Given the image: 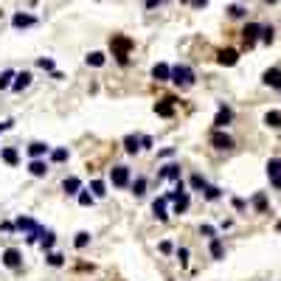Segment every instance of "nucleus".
<instances>
[{"mask_svg":"<svg viewBox=\"0 0 281 281\" xmlns=\"http://www.w3.org/2000/svg\"><path fill=\"white\" fill-rule=\"evenodd\" d=\"M132 48H135V43H132L127 34H113V40H110V51H113L115 62H118L121 68H127V65H130Z\"/></svg>","mask_w":281,"mask_h":281,"instance_id":"1","label":"nucleus"},{"mask_svg":"<svg viewBox=\"0 0 281 281\" xmlns=\"http://www.w3.org/2000/svg\"><path fill=\"white\" fill-rule=\"evenodd\" d=\"M194 82H197V73H194V68L183 65V62L172 65V85H177L180 90H188V88H194Z\"/></svg>","mask_w":281,"mask_h":281,"instance_id":"2","label":"nucleus"},{"mask_svg":"<svg viewBox=\"0 0 281 281\" xmlns=\"http://www.w3.org/2000/svg\"><path fill=\"white\" fill-rule=\"evenodd\" d=\"M208 140H211V146H214V149H220V152H231L234 146H236L234 135H231V132H225V130H211Z\"/></svg>","mask_w":281,"mask_h":281,"instance_id":"3","label":"nucleus"},{"mask_svg":"<svg viewBox=\"0 0 281 281\" xmlns=\"http://www.w3.org/2000/svg\"><path fill=\"white\" fill-rule=\"evenodd\" d=\"M110 183H113L115 188H130V183H132V169L124 166V163L113 166V169H110Z\"/></svg>","mask_w":281,"mask_h":281,"instance_id":"4","label":"nucleus"},{"mask_svg":"<svg viewBox=\"0 0 281 281\" xmlns=\"http://www.w3.org/2000/svg\"><path fill=\"white\" fill-rule=\"evenodd\" d=\"M262 31H264L262 23H245V28H242V40H245L247 48H253L256 43H262Z\"/></svg>","mask_w":281,"mask_h":281,"instance_id":"5","label":"nucleus"},{"mask_svg":"<svg viewBox=\"0 0 281 281\" xmlns=\"http://www.w3.org/2000/svg\"><path fill=\"white\" fill-rule=\"evenodd\" d=\"M0 262H3V267H9V270H20L23 267V250L20 247H6L3 256H0Z\"/></svg>","mask_w":281,"mask_h":281,"instance_id":"6","label":"nucleus"},{"mask_svg":"<svg viewBox=\"0 0 281 281\" xmlns=\"http://www.w3.org/2000/svg\"><path fill=\"white\" fill-rule=\"evenodd\" d=\"M231 124H234V110L228 104H220V110L214 115V130H228Z\"/></svg>","mask_w":281,"mask_h":281,"instance_id":"7","label":"nucleus"},{"mask_svg":"<svg viewBox=\"0 0 281 281\" xmlns=\"http://www.w3.org/2000/svg\"><path fill=\"white\" fill-rule=\"evenodd\" d=\"M48 172H51V163H48L45 158H31L28 160V175L31 177H45Z\"/></svg>","mask_w":281,"mask_h":281,"instance_id":"8","label":"nucleus"},{"mask_svg":"<svg viewBox=\"0 0 281 281\" xmlns=\"http://www.w3.org/2000/svg\"><path fill=\"white\" fill-rule=\"evenodd\" d=\"M217 62H220L222 68H234L239 62V51L236 48H220L217 51Z\"/></svg>","mask_w":281,"mask_h":281,"instance_id":"9","label":"nucleus"},{"mask_svg":"<svg viewBox=\"0 0 281 281\" xmlns=\"http://www.w3.org/2000/svg\"><path fill=\"white\" fill-rule=\"evenodd\" d=\"M37 26V17L34 14H28V11H17V14H11V28H31Z\"/></svg>","mask_w":281,"mask_h":281,"instance_id":"10","label":"nucleus"},{"mask_svg":"<svg viewBox=\"0 0 281 281\" xmlns=\"http://www.w3.org/2000/svg\"><path fill=\"white\" fill-rule=\"evenodd\" d=\"M188 208H191V191H183L177 200H172V214H177V217H183Z\"/></svg>","mask_w":281,"mask_h":281,"instance_id":"11","label":"nucleus"},{"mask_svg":"<svg viewBox=\"0 0 281 281\" xmlns=\"http://www.w3.org/2000/svg\"><path fill=\"white\" fill-rule=\"evenodd\" d=\"M183 177V172H180V163H166V166L158 172V180H172V183H177Z\"/></svg>","mask_w":281,"mask_h":281,"instance_id":"12","label":"nucleus"},{"mask_svg":"<svg viewBox=\"0 0 281 281\" xmlns=\"http://www.w3.org/2000/svg\"><path fill=\"white\" fill-rule=\"evenodd\" d=\"M0 160L6 163V166H20V152L17 146H0Z\"/></svg>","mask_w":281,"mask_h":281,"instance_id":"13","label":"nucleus"},{"mask_svg":"<svg viewBox=\"0 0 281 281\" xmlns=\"http://www.w3.org/2000/svg\"><path fill=\"white\" fill-rule=\"evenodd\" d=\"M26 152H28V158H48V155H51V146L43 143V140H31L26 146Z\"/></svg>","mask_w":281,"mask_h":281,"instance_id":"14","label":"nucleus"},{"mask_svg":"<svg viewBox=\"0 0 281 281\" xmlns=\"http://www.w3.org/2000/svg\"><path fill=\"white\" fill-rule=\"evenodd\" d=\"M14 225H17V231H23V234H37V236H40V231H43V225H37L34 220H31V217H17V222H14Z\"/></svg>","mask_w":281,"mask_h":281,"instance_id":"15","label":"nucleus"},{"mask_svg":"<svg viewBox=\"0 0 281 281\" xmlns=\"http://www.w3.org/2000/svg\"><path fill=\"white\" fill-rule=\"evenodd\" d=\"M62 191L68 194V197H79V191H82V180H79L76 175L65 177V180H62Z\"/></svg>","mask_w":281,"mask_h":281,"instance_id":"16","label":"nucleus"},{"mask_svg":"<svg viewBox=\"0 0 281 281\" xmlns=\"http://www.w3.org/2000/svg\"><path fill=\"white\" fill-rule=\"evenodd\" d=\"M262 82L267 85V88L281 90V68H267V70L262 73Z\"/></svg>","mask_w":281,"mask_h":281,"instance_id":"17","label":"nucleus"},{"mask_svg":"<svg viewBox=\"0 0 281 281\" xmlns=\"http://www.w3.org/2000/svg\"><path fill=\"white\" fill-rule=\"evenodd\" d=\"M152 214H155V220H160V222L169 220V200L166 197H158V200L152 202Z\"/></svg>","mask_w":281,"mask_h":281,"instance_id":"18","label":"nucleus"},{"mask_svg":"<svg viewBox=\"0 0 281 281\" xmlns=\"http://www.w3.org/2000/svg\"><path fill=\"white\" fill-rule=\"evenodd\" d=\"M152 79H155V82H172V65L158 62V65L152 68Z\"/></svg>","mask_w":281,"mask_h":281,"instance_id":"19","label":"nucleus"},{"mask_svg":"<svg viewBox=\"0 0 281 281\" xmlns=\"http://www.w3.org/2000/svg\"><path fill=\"white\" fill-rule=\"evenodd\" d=\"M31 79H34V76H31V70L17 73V76H14V85H11V90H14V93H23L26 88H31Z\"/></svg>","mask_w":281,"mask_h":281,"instance_id":"20","label":"nucleus"},{"mask_svg":"<svg viewBox=\"0 0 281 281\" xmlns=\"http://www.w3.org/2000/svg\"><path fill=\"white\" fill-rule=\"evenodd\" d=\"M146 188H149V180H146L143 175H138V177H135V180L130 183L132 197H143V194H146Z\"/></svg>","mask_w":281,"mask_h":281,"instance_id":"21","label":"nucleus"},{"mask_svg":"<svg viewBox=\"0 0 281 281\" xmlns=\"http://www.w3.org/2000/svg\"><path fill=\"white\" fill-rule=\"evenodd\" d=\"M208 253H211V259H225V245H222V239L220 236H214V239H208Z\"/></svg>","mask_w":281,"mask_h":281,"instance_id":"22","label":"nucleus"},{"mask_svg":"<svg viewBox=\"0 0 281 281\" xmlns=\"http://www.w3.org/2000/svg\"><path fill=\"white\" fill-rule=\"evenodd\" d=\"M175 101H172V98H160L158 104H155V113L160 115V118H172V115H175Z\"/></svg>","mask_w":281,"mask_h":281,"instance_id":"23","label":"nucleus"},{"mask_svg":"<svg viewBox=\"0 0 281 281\" xmlns=\"http://www.w3.org/2000/svg\"><path fill=\"white\" fill-rule=\"evenodd\" d=\"M124 152H127V155H138L140 152V135H124Z\"/></svg>","mask_w":281,"mask_h":281,"instance_id":"24","label":"nucleus"},{"mask_svg":"<svg viewBox=\"0 0 281 281\" xmlns=\"http://www.w3.org/2000/svg\"><path fill=\"white\" fill-rule=\"evenodd\" d=\"M53 245H56V234H53V231H40V247H43L45 253H48V250H53Z\"/></svg>","mask_w":281,"mask_h":281,"instance_id":"25","label":"nucleus"},{"mask_svg":"<svg viewBox=\"0 0 281 281\" xmlns=\"http://www.w3.org/2000/svg\"><path fill=\"white\" fill-rule=\"evenodd\" d=\"M85 62H88L90 68H104V62H107V53H104V51H90L88 56H85Z\"/></svg>","mask_w":281,"mask_h":281,"instance_id":"26","label":"nucleus"},{"mask_svg":"<svg viewBox=\"0 0 281 281\" xmlns=\"http://www.w3.org/2000/svg\"><path fill=\"white\" fill-rule=\"evenodd\" d=\"M202 200L205 202H217V200H222V188L220 186H205V188H202Z\"/></svg>","mask_w":281,"mask_h":281,"instance_id":"27","label":"nucleus"},{"mask_svg":"<svg viewBox=\"0 0 281 281\" xmlns=\"http://www.w3.org/2000/svg\"><path fill=\"white\" fill-rule=\"evenodd\" d=\"M205 186H208V180H205L200 172H194V175L188 177V191H200L202 194V188H205Z\"/></svg>","mask_w":281,"mask_h":281,"instance_id":"28","label":"nucleus"},{"mask_svg":"<svg viewBox=\"0 0 281 281\" xmlns=\"http://www.w3.org/2000/svg\"><path fill=\"white\" fill-rule=\"evenodd\" d=\"M250 205H253L259 214H267V194H264V191H256L253 197H250Z\"/></svg>","mask_w":281,"mask_h":281,"instance_id":"29","label":"nucleus"},{"mask_svg":"<svg viewBox=\"0 0 281 281\" xmlns=\"http://www.w3.org/2000/svg\"><path fill=\"white\" fill-rule=\"evenodd\" d=\"M90 191H93L96 200H104L107 197V183L104 180H90Z\"/></svg>","mask_w":281,"mask_h":281,"instance_id":"30","label":"nucleus"},{"mask_svg":"<svg viewBox=\"0 0 281 281\" xmlns=\"http://www.w3.org/2000/svg\"><path fill=\"white\" fill-rule=\"evenodd\" d=\"M45 264H48V267H62V264H65V256H62L59 250H48V253H45Z\"/></svg>","mask_w":281,"mask_h":281,"instance_id":"31","label":"nucleus"},{"mask_svg":"<svg viewBox=\"0 0 281 281\" xmlns=\"http://www.w3.org/2000/svg\"><path fill=\"white\" fill-rule=\"evenodd\" d=\"M264 127H270V130H281V113H279V110H270V113L264 115Z\"/></svg>","mask_w":281,"mask_h":281,"instance_id":"32","label":"nucleus"},{"mask_svg":"<svg viewBox=\"0 0 281 281\" xmlns=\"http://www.w3.org/2000/svg\"><path fill=\"white\" fill-rule=\"evenodd\" d=\"M51 163H65V160L70 158V152H68V146H56V149H51Z\"/></svg>","mask_w":281,"mask_h":281,"instance_id":"33","label":"nucleus"},{"mask_svg":"<svg viewBox=\"0 0 281 281\" xmlns=\"http://www.w3.org/2000/svg\"><path fill=\"white\" fill-rule=\"evenodd\" d=\"M228 17L231 20H245L247 17V9L242 6V3H234V6H228Z\"/></svg>","mask_w":281,"mask_h":281,"instance_id":"34","label":"nucleus"},{"mask_svg":"<svg viewBox=\"0 0 281 281\" xmlns=\"http://www.w3.org/2000/svg\"><path fill=\"white\" fill-rule=\"evenodd\" d=\"M14 76H17L14 70H3V73H0V90H9L11 85H14Z\"/></svg>","mask_w":281,"mask_h":281,"instance_id":"35","label":"nucleus"},{"mask_svg":"<svg viewBox=\"0 0 281 281\" xmlns=\"http://www.w3.org/2000/svg\"><path fill=\"white\" fill-rule=\"evenodd\" d=\"M76 200H79V205H85V208H90V205H93V202H96V197H93V191H85V188H82L79 191V197H76Z\"/></svg>","mask_w":281,"mask_h":281,"instance_id":"36","label":"nucleus"},{"mask_svg":"<svg viewBox=\"0 0 281 281\" xmlns=\"http://www.w3.org/2000/svg\"><path fill=\"white\" fill-rule=\"evenodd\" d=\"M73 245L79 247V250H85V247L90 245V234H88V231H79V234H76V239H73Z\"/></svg>","mask_w":281,"mask_h":281,"instance_id":"37","label":"nucleus"},{"mask_svg":"<svg viewBox=\"0 0 281 281\" xmlns=\"http://www.w3.org/2000/svg\"><path fill=\"white\" fill-rule=\"evenodd\" d=\"M37 68H43V70H48V73H53V70H56V65H53L51 56H40V59H37Z\"/></svg>","mask_w":281,"mask_h":281,"instance_id":"38","label":"nucleus"},{"mask_svg":"<svg viewBox=\"0 0 281 281\" xmlns=\"http://www.w3.org/2000/svg\"><path fill=\"white\" fill-rule=\"evenodd\" d=\"M270 175H281V158H270L267 160V177Z\"/></svg>","mask_w":281,"mask_h":281,"instance_id":"39","label":"nucleus"},{"mask_svg":"<svg viewBox=\"0 0 281 281\" xmlns=\"http://www.w3.org/2000/svg\"><path fill=\"white\" fill-rule=\"evenodd\" d=\"M175 256L180 264H188V256H191V250L188 247H175Z\"/></svg>","mask_w":281,"mask_h":281,"instance_id":"40","label":"nucleus"},{"mask_svg":"<svg viewBox=\"0 0 281 281\" xmlns=\"http://www.w3.org/2000/svg\"><path fill=\"white\" fill-rule=\"evenodd\" d=\"M273 40H276V28H273V26H264V31H262V43H264V45H270Z\"/></svg>","mask_w":281,"mask_h":281,"instance_id":"41","label":"nucleus"},{"mask_svg":"<svg viewBox=\"0 0 281 281\" xmlns=\"http://www.w3.org/2000/svg\"><path fill=\"white\" fill-rule=\"evenodd\" d=\"M158 250H160V253H163V256H169V253H175V245H172L169 239H163V242H160V245H158Z\"/></svg>","mask_w":281,"mask_h":281,"instance_id":"42","label":"nucleus"},{"mask_svg":"<svg viewBox=\"0 0 281 281\" xmlns=\"http://www.w3.org/2000/svg\"><path fill=\"white\" fill-rule=\"evenodd\" d=\"M200 234L205 239H214V236H217V228H214V225H200Z\"/></svg>","mask_w":281,"mask_h":281,"instance_id":"43","label":"nucleus"},{"mask_svg":"<svg viewBox=\"0 0 281 281\" xmlns=\"http://www.w3.org/2000/svg\"><path fill=\"white\" fill-rule=\"evenodd\" d=\"M175 155H177V146H166V149H160V152H158V158H160V160L175 158Z\"/></svg>","mask_w":281,"mask_h":281,"instance_id":"44","label":"nucleus"},{"mask_svg":"<svg viewBox=\"0 0 281 281\" xmlns=\"http://www.w3.org/2000/svg\"><path fill=\"white\" fill-rule=\"evenodd\" d=\"M231 205H234L236 211H245V208H247V200H242V197H234V200H231Z\"/></svg>","mask_w":281,"mask_h":281,"instance_id":"45","label":"nucleus"},{"mask_svg":"<svg viewBox=\"0 0 281 281\" xmlns=\"http://www.w3.org/2000/svg\"><path fill=\"white\" fill-rule=\"evenodd\" d=\"M0 231H3V234H14L17 225H14V222H0Z\"/></svg>","mask_w":281,"mask_h":281,"instance_id":"46","label":"nucleus"},{"mask_svg":"<svg viewBox=\"0 0 281 281\" xmlns=\"http://www.w3.org/2000/svg\"><path fill=\"white\" fill-rule=\"evenodd\" d=\"M160 3H163V0H143V9H146V11H152V9H158Z\"/></svg>","mask_w":281,"mask_h":281,"instance_id":"47","label":"nucleus"},{"mask_svg":"<svg viewBox=\"0 0 281 281\" xmlns=\"http://www.w3.org/2000/svg\"><path fill=\"white\" fill-rule=\"evenodd\" d=\"M270 186L276 191H281V175H270Z\"/></svg>","mask_w":281,"mask_h":281,"instance_id":"48","label":"nucleus"},{"mask_svg":"<svg viewBox=\"0 0 281 281\" xmlns=\"http://www.w3.org/2000/svg\"><path fill=\"white\" fill-rule=\"evenodd\" d=\"M140 149H152V138L149 135H140Z\"/></svg>","mask_w":281,"mask_h":281,"instance_id":"49","label":"nucleus"},{"mask_svg":"<svg viewBox=\"0 0 281 281\" xmlns=\"http://www.w3.org/2000/svg\"><path fill=\"white\" fill-rule=\"evenodd\" d=\"M11 127H14V121H11V118H9V121H0V135H3L6 130H11Z\"/></svg>","mask_w":281,"mask_h":281,"instance_id":"50","label":"nucleus"},{"mask_svg":"<svg viewBox=\"0 0 281 281\" xmlns=\"http://www.w3.org/2000/svg\"><path fill=\"white\" fill-rule=\"evenodd\" d=\"M205 3H208V0H191V6H194V9H202Z\"/></svg>","mask_w":281,"mask_h":281,"instance_id":"51","label":"nucleus"},{"mask_svg":"<svg viewBox=\"0 0 281 281\" xmlns=\"http://www.w3.org/2000/svg\"><path fill=\"white\" fill-rule=\"evenodd\" d=\"M276 231H279V234H281V220H279V222H276Z\"/></svg>","mask_w":281,"mask_h":281,"instance_id":"52","label":"nucleus"},{"mask_svg":"<svg viewBox=\"0 0 281 281\" xmlns=\"http://www.w3.org/2000/svg\"><path fill=\"white\" fill-rule=\"evenodd\" d=\"M264 3H270V6H273V3H279V0H264Z\"/></svg>","mask_w":281,"mask_h":281,"instance_id":"53","label":"nucleus"},{"mask_svg":"<svg viewBox=\"0 0 281 281\" xmlns=\"http://www.w3.org/2000/svg\"><path fill=\"white\" fill-rule=\"evenodd\" d=\"M177 3H191V0H177Z\"/></svg>","mask_w":281,"mask_h":281,"instance_id":"54","label":"nucleus"}]
</instances>
